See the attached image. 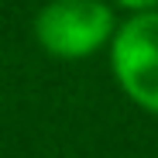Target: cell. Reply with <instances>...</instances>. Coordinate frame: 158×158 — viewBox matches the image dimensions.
I'll use <instances>...</instances> for the list:
<instances>
[{"mask_svg":"<svg viewBox=\"0 0 158 158\" xmlns=\"http://www.w3.org/2000/svg\"><path fill=\"white\" fill-rule=\"evenodd\" d=\"M38 45L55 59H89L114 41V14L103 0H48L35 17Z\"/></svg>","mask_w":158,"mask_h":158,"instance_id":"1","label":"cell"},{"mask_svg":"<svg viewBox=\"0 0 158 158\" xmlns=\"http://www.w3.org/2000/svg\"><path fill=\"white\" fill-rule=\"evenodd\" d=\"M110 69L124 96L158 117V10L134 14L117 28Z\"/></svg>","mask_w":158,"mask_h":158,"instance_id":"2","label":"cell"},{"mask_svg":"<svg viewBox=\"0 0 158 158\" xmlns=\"http://www.w3.org/2000/svg\"><path fill=\"white\" fill-rule=\"evenodd\" d=\"M120 7L134 10V14H148V10H158V0H117Z\"/></svg>","mask_w":158,"mask_h":158,"instance_id":"3","label":"cell"}]
</instances>
